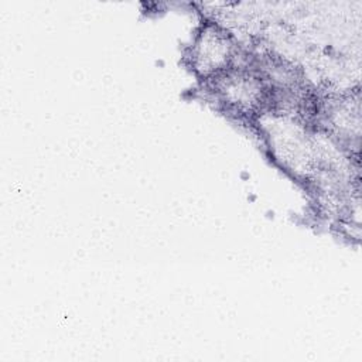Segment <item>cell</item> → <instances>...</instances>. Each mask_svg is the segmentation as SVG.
I'll list each match as a JSON object with an SVG mask.
<instances>
[{"instance_id":"obj_1","label":"cell","mask_w":362,"mask_h":362,"mask_svg":"<svg viewBox=\"0 0 362 362\" xmlns=\"http://www.w3.org/2000/svg\"><path fill=\"white\" fill-rule=\"evenodd\" d=\"M233 58L235 45L232 38L214 25L205 27L198 35L192 51V62L197 72L205 78H215L230 69Z\"/></svg>"}]
</instances>
